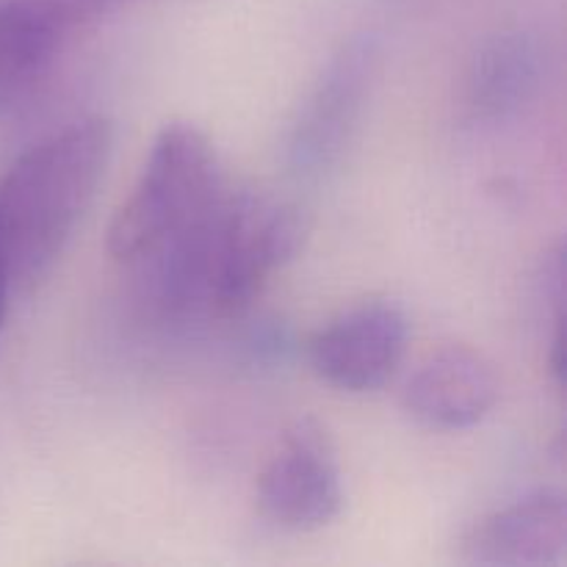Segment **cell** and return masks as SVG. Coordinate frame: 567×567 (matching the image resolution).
Listing matches in <instances>:
<instances>
[{
    "label": "cell",
    "mask_w": 567,
    "mask_h": 567,
    "mask_svg": "<svg viewBox=\"0 0 567 567\" xmlns=\"http://www.w3.org/2000/svg\"><path fill=\"white\" fill-rule=\"evenodd\" d=\"M114 125L103 116L72 122L33 144L0 181V255L11 282H37L53 269L105 177Z\"/></svg>",
    "instance_id": "7a4b0ae2"
},
{
    "label": "cell",
    "mask_w": 567,
    "mask_h": 567,
    "mask_svg": "<svg viewBox=\"0 0 567 567\" xmlns=\"http://www.w3.org/2000/svg\"><path fill=\"white\" fill-rule=\"evenodd\" d=\"M380 48L371 37H354L327 61L321 78L293 120L286 161L293 175L319 181L347 153L374 83Z\"/></svg>",
    "instance_id": "5b68a950"
},
{
    "label": "cell",
    "mask_w": 567,
    "mask_h": 567,
    "mask_svg": "<svg viewBox=\"0 0 567 567\" xmlns=\"http://www.w3.org/2000/svg\"><path fill=\"white\" fill-rule=\"evenodd\" d=\"M131 0H3L0 3V120L39 97L78 33Z\"/></svg>",
    "instance_id": "277c9868"
},
{
    "label": "cell",
    "mask_w": 567,
    "mask_h": 567,
    "mask_svg": "<svg viewBox=\"0 0 567 567\" xmlns=\"http://www.w3.org/2000/svg\"><path fill=\"white\" fill-rule=\"evenodd\" d=\"M546 48L532 33L504 31L476 48L463 83V103L480 122L524 114L546 83Z\"/></svg>",
    "instance_id": "30bf717a"
},
{
    "label": "cell",
    "mask_w": 567,
    "mask_h": 567,
    "mask_svg": "<svg viewBox=\"0 0 567 567\" xmlns=\"http://www.w3.org/2000/svg\"><path fill=\"white\" fill-rule=\"evenodd\" d=\"M14 288L9 275V266H6L3 255H0V330H3V321H6V310H9V293Z\"/></svg>",
    "instance_id": "8fae6325"
},
{
    "label": "cell",
    "mask_w": 567,
    "mask_h": 567,
    "mask_svg": "<svg viewBox=\"0 0 567 567\" xmlns=\"http://www.w3.org/2000/svg\"><path fill=\"white\" fill-rule=\"evenodd\" d=\"M225 192L210 138L192 122H166L131 197L111 221L109 252L122 264L144 266L192 230Z\"/></svg>",
    "instance_id": "3957f363"
},
{
    "label": "cell",
    "mask_w": 567,
    "mask_h": 567,
    "mask_svg": "<svg viewBox=\"0 0 567 567\" xmlns=\"http://www.w3.org/2000/svg\"><path fill=\"white\" fill-rule=\"evenodd\" d=\"M343 485L336 449L313 419L297 421L258 476V509L286 532H316L341 515Z\"/></svg>",
    "instance_id": "8992f818"
},
{
    "label": "cell",
    "mask_w": 567,
    "mask_h": 567,
    "mask_svg": "<svg viewBox=\"0 0 567 567\" xmlns=\"http://www.w3.org/2000/svg\"><path fill=\"white\" fill-rule=\"evenodd\" d=\"M502 396L496 365L471 347L430 354L404 388V410L419 424L441 432L476 426Z\"/></svg>",
    "instance_id": "ba28073f"
},
{
    "label": "cell",
    "mask_w": 567,
    "mask_h": 567,
    "mask_svg": "<svg viewBox=\"0 0 567 567\" xmlns=\"http://www.w3.org/2000/svg\"><path fill=\"white\" fill-rule=\"evenodd\" d=\"M567 554V504L540 491L485 515L463 543V559L493 567H551Z\"/></svg>",
    "instance_id": "9c48e42d"
},
{
    "label": "cell",
    "mask_w": 567,
    "mask_h": 567,
    "mask_svg": "<svg viewBox=\"0 0 567 567\" xmlns=\"http://www.w3.org/2000/svg\"><path fill=\"white\" fill-rule=\"evenodd\" d=\"M302 241L305 219L297 205L269 192L227 186L192 230L144 266L155 302L166 313L227 319L255 302Z\"/></svg>",
    "instance_id": "6da1fadb"
},
{
    "label": "cell",
    "mask_w": 567,
    "mask_h": 567,
    "mask_svg": "<svg viewBox=\"0 0 567 567\" xmlns=\"http://www.w3.org/2000/svg\"><path fill=\"white\" fill-rule=\"evenodd\" d=\"M408 341L404 310L391 299H369L327 321L308 354L321 382L347 393H371L396 374Z\"/></svg>",
    "instance_id": "52a82bcc"
}]
</instances>
